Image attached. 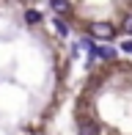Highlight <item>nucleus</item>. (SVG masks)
Masks as SVG:
<instances>
[{"label":"nucleus","mask_w":132,"mask_h":135,"mask_svg":"<svg viewBox=\"0 0 132 135\" xmlns=\"http://www.w3.org/2000/svg\"><path fill=\"white\" fill-rule=\"evenodd\" d=\"M88 33L94 36V39H99V41H113L116 39V28L110 25V22H91V25H88Z\"/></svg>","instance_id":"obj_1"},{"label":"nucleus","mask_w":132,"mask_h":135,"mask_svg":"<svg viewBox=\"0 0 132 135\" xmlns=\"http://www.w3.org/2000/svg\"><path fill=\"white\" fill-rule=\"evenodd\" d=\"M25 22H28V25H39V22H41V11L28 8V11H25Z\"/></svg>","instance_id":"obj_2"},{"label":"nucleus","mask_w":132,"mask_h":135,"mask_svg":"<svg viewBox=\"0 0 132 135\" xmlns=\"http://www.w3.org/2000/svg\"><path fill=\"white\" fill-rule=\"evenodd\" d=\"M80 135H102V130H99V124L88 121V124H83V127H80Z\"/></svg>","instance_id":"obj_3"},{"label":"nucleus","mask_w":132,"mask_h":135,"mask_svg":"<svg viewBox=\"0 0 132 135\" xmlns=\"http://www.w3.org/2000/svg\"><path fill=\"white\" fill-rule=\"evenodd\" d=\"M97 58L113 61V58H116V50H113V47H97Z\"/></svg>","instance_id":"obj_4"},{"label":"nucleus","mask_w":132,"mask_h":135,"mask_svg":"<svg viewBox=\"0 0 132 135\" xmlns=\"http://www.w3.org/2000/svg\"><path fill=\"white\" fill-rule=\"evenodd\" d=\"M55 30H58V36H69V25L63 20H55Z\"/></svg>","instance_id":"obj_5"},{"label":"nucleus","mask_w":132,"mask_h":135,"mask_svg":"<svg viewBox=\"0 0 132 135\" xmlns=\"http://www.w3.org/2000/svg\"><path fill=\"white\" fill-rule=\"evenodd\" d=\"M124 33H127V36H132V14H127V17H124Z\"/></svg>","instance_id":"obj_6"},{"label":"nucleus","mask_w":132,"mask_h":135,"mask_svg":"<svg viewBox=\"0 0 132 135\" xmlns=\"http://www.w3.org/2000/svg\"><path fill=\"white\" fill-rule=\"evenodd\" d=\"M52 8H55V11H66V8H69V3H61V0H55V3H52Z\"/></svg>","instance_id":"obj_7"},{"label":"nucleus","mask_w":132,"mask_h":135,"mask_svg":"<svg viewBox=\"0 0 132 135\" xmlns=\"http://www.w3.org/2000/svg\"><path fill=\"white\" fill-rule=\"evenodd\" d=\"M121 50H124V52H132V39L124 41V44H121Z\"/></svg>","instance_id":"obj_8"}]
</instances>
